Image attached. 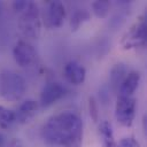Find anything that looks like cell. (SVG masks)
<instances>
[{
	"mask_svg": "<svg viewBox=\"0 0 147 147\" xmlns=\"http://www.w3.org/2000/svg\"><path fill=\"white\" fill-rule=\"evenodd\" d=\"M116 147H140V144L132 137H127V138H123L118 141V144L116 145Z\"/></svg>",
	"mask_w": 147,
	"mask_h": 147,
	"instance_id": "18",
	"label": "cell"
},
{
	"mask_svg": "<svg viewBox=\"0 0 147 147\" xmlns=\"http://www.w3.org/2000/svg\"><path fill=\"white\" fill-rule=\"evenodd\" d=\"M99 134L105 147H116L117 142L115 141L113 126L108 121H102L99 125Z\"/></svg>",
	"mask_w": 147,
	"mask_h": 147,
	"instance_id": "12",
	"label": "cell"
},
{
	"mask_svg": "<svg viewBox=\"0 0 147 147\" xmlns=\"http://www.w3.org/2000/svg\"><path fill=\"white\" fill-rule=\"evenodd\" d=\"M1 9H2V5H1V2H0V13H1Z\"/></svg>",
	"mask_w": 147,
	"mask_h": 147,
	"instance_id": "22",
	"label": "cell"
},
{
	"mask_svg": "<svg viewBox=\"0 0 147 147\" xmlns=\"http://www.w3.org/2000/svg\"><path fill=\"white\" fill-rule=\"evenodd\" d=\"M29 1H24V0H20V1H14L13 2V8L15 11H18V13H22L26 6H28Z\"/></svg>",
	"mask_w": 147,
	"mask_h": 147,
	"instance_id": "19",
	"label": "cell"
},
{
	"mask_svg": "<svg viewBox=\"0 0 147 147\" xmlns=\"http://www.w3.org/2000/svg\"><path fill=\"white\" fill-rule=\"evenodd\" d=\"M127 74H129V70H127V67L125 64H123V63L115 64L113 67L111 71H110V84H111V86L115 90H117Z\"/></svg>",
	"mask_w": 147,
	"mask_h": 147,
	"instance_id": "13",
	"label": "cell"
},
{
	"mask_svg": "<svg viewBox=\"0 0 147 147\" xmlns=\"http://www.w3.org/2000/svg\"><path fill=\"white\" fill-rule=\"evenodd\" d=\"M65 94V88L63 85L56 82L47 83L40 93V106L44 108H47L52 105H54L57 100L63 98Z\"/></svg>",
	"mask_w": 147,
	"mask_h": 147,
	"instance_id": "8",
	"label": "cell"
},
{
	"mask_svg": "<svg viewBox=\"0 0 147 147\" xmlns=\"http://www.w3.org/2000/svg\"><path fill=\"white\" fill-rule=\"evenodd\" d=\"M137 101L132 96H118L115 106V117L125 127H130L136 117Z\"/></svg>",
	"mask_w": 147,
	"mask_h": 147,
	"instance_id": "5",
	"label": "cell"
},
{
	"mask_svg": "<svg viewBox=\"0 0 147 147\" xmlns=\"http://www.w3.org/2000/svg\"><path fill=\"white\" fill-rule=\"evenodd\" d=\"M92 9L94 15L98 18H106L109 9H110V2L107 0H98L92 3Z\"/></svg>",
	"mask_w": 147,
	"mask_h": 147,
	"instance_id": "15",
	"label": "cell"
},
{
	"mask_svg": "<svg viewBox=\"0 0 147 147\" xmlns=\"http://www.w3.org/2000/svg\"><path fill=\"white\" fill-rule=\"evenodd\" d=\"M39 108V105L37 101L34 100H26L24 101L22 105H20V107L17 108L15 113V121L18 123H28L36 114L37 110Z\"/></svg>",
	"mask_w": 147,
	"mask_h": 147,
	"instance_id": "10",
	"label": "cell"
},
{
	"mask_svg": "<svg viewBox=\"0 0 147 147\" xmlns=\"http://www.w3.org/2000/svg\"><path fill=\"white\" fill-rule=\"evenodd\" d=\"M18 26L24 36L30 38H38L41 31V21L38 6L29 1L26 8L22 11L18 21Z\"/></svg>",
	"mask_w": 147,
	"mask_h": 147,
	"instance_id": "3",
	"label": "cell"
},
{
	"mask_svg": "<svg viewBox=\"0 0 147 147\" xmlns=\"http://www.w3.org/2000/svg\"><path fill=\"white\" fill-rule=\"evenodd\" d=\"M26 91L25 79L10 70H5L0 74V95L8 101L20 100Z\"/></svg>",
	"mask_w": 147,
	"mask_h": 147,
	"instance_id": "2",
	"label": "cell"
},
{
	"mask_svg": "<svg viewBox=\"0 0 147 147\" xmlns=\"http://www.w3.org/2000/svg\"><path fill=\"white\" fill-rule=\"evenodd\" d=\"M13 55H14L16 63L22 68L30 67L37 60L36 49L33 48V46L31 44H29L28 41H24V40H20L15 45V47L13 49Z\"/></svg>",
	"mask_w": 147,
	"mask_h": 147,
	"instance_id": "6",
	"label": "cell"
},
{
	"mask_svg": "<svg viewBox=\"0 0 147 147\" xmlns=\"http://www.w3.org/2000/svg\"><path fill=\"white\" fill-rule=\"evenodd\" d=\"M6 147H23V144H22V140L18 139V138H13L7 145Z\"/></svg>",
	"mask_w": 147,
	"mask_h": 147,
	"instance_id": "20",
	"label": "cell"
},
{
	"mask_svg": "<svg viewBox=\"0 0 147 147\" xmlns=\"http://www.w3.org/2000/svg\"><path fill=\"white\" fill-rule=\"evenodd\" d=\"M15 121V113L3 106H0V127L8 129Z\"/></svg>",
	"mask_w": 147,
	"mask_h": 147,
	"instance_id": "16",
	"label": "cell"
},
{
	"mask_svg": "<svg viewBox=\"0 0 147 147\" xmlns=\"http://www.w3.org/2000/svg\"><path fill=\"white\" fill-rule=\"evenodd\" d=\"M5 146V136L2 133H0V147Z\"/></svg>",
	"mask_w": 147,
	"mask_h": 147,
	"instance_id": "21",
	"label": "cell"
},
{
	"mask_svg": "<svg viewBox=\"0 0 147 147\" xmlns=\"http://www.w3.org/2000/svg\"><path fill=\"white\" fill-rule=\"evenodd\" d=\"M88 109H90V115H91L92 119L94 122H96L99 118V106H98L96 100L93 96H91L88 99Z\"/></svg>",
	"mask_w": 147,
	"mask_h": 147,
	"instance_id": "17",
	"label": "cell"
},
{
	"mask_svg": "<svg viewBox=\"0 0 147 147\" xmlns=\"http://www.w3.org/2000/svg\"><path fill=\"white\" fill-rule=\"evenodd\" d=\"M44 141L55 147H80L83 121L72 111H62L47 119L41 130Z\"/></svg>",
	"mask_w": 147,
	"mask_h": 147,
	"instance_id": "1",
	"label": "cell"
},
{
	"mask_svg": "<svg viewBox=\"0 0 147 147\" xmlns=\"http://www.w3.org/2000/svg\"><path fill=\"white\" fill-rule=\"evenodd\" d=\"M65 18V8L61 1H51L45 15V25L49 29H57L62 26Z\"/></svg>",
	"mask_w": 147,
	"mask_h": 147,
	"instance_id": "7",
	"label": "cell"
},
{
	"mask_svg": "<svg viewBox=\"0 0 147 147\" xmlns=\"http://www.w3.org/2000/svg\"><path fill=\"white\" fill-rule=\"evenodd\" d=\"M63 76L68 83L72 85H80L85 82L86 69L77 61H70L63 68Z\"/></svg>",
	"mask_w": 147,
	"mask_h": 147,
	"instance_id": "9",
	"label": "cell"
},
{
	"mask_svg": "<svg viewBox=\"0 0 147 147\" xmlns=\"http://www.w3.org/2000/svg\"><path fill=\"white\" fill-rule=\"evenodd\" d=\"M141 76L138 71H129L124 80L118 87L119 96H131L140 84Z\"/></svg>",
	"mask_w": 147,
	"mask_h": 147,
	"instance_id": "11",
	"label": "cell"
},
{
	"mask_svg": "<svg viewBox=\"0 0 147 147\" xmlns=\"http://www.w3.org/2000/svg\"><path fill=\"white\" fill-rule=\"evenodd\" d=\"M91 18V14L85 9H78L76 10L71 18H70V29L71 31H77L85 22H87Z\"/></svg>",
	"mask_w": 147,
	"mask_h": 147,
	"instance_id": "14",
	"label": "cell"
},
{
	"mask_svg": "<svg viewBox=\"0 0 147 147\" xmlns=\"http://www.w3.org/2000/svg\"><path fill=\"white\" fill-rule=\"evenodd\" d=\"M146 41H147V21H146V15H142L124 33L121 44L124 49H134V48L145 47Z\"/></svg>",
	"mask_w": 147,
	"mask_h": 147,
	"instance_id": "4",
	"label": "cell"
}]
</instances>
